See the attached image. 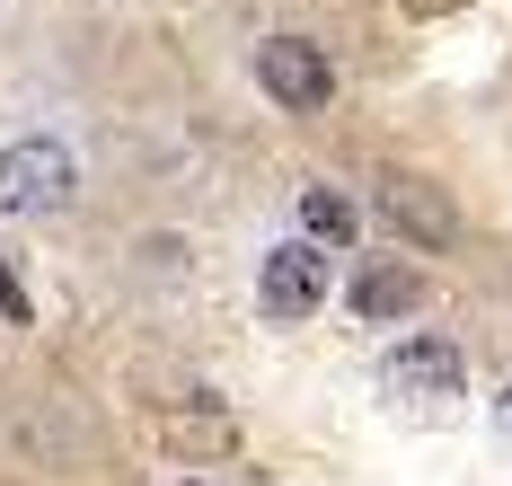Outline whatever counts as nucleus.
Instances as JSON below:
<instances>
[{
	"instance_id": "f03ea898",
	"label": "nucleus",
	"mask_w": 512,
	"mask_h": 486,
	"mask_svg": "<svg viewBox=\"0 0 512 486\" xmlns=\"http://www.w3.org/2000/svg\"><path fill=\"white\" fill-rule=\"evenodd\" d=\"M256 89H265L283 115H318L327 98H336L327 45H309V36H265V45H256Z\"/></svg>"
},
{
	"instance_id": "20e7f679",
	"label": "nucleus",
	"mask_w": 512,
	"mask_h": 486,
	"mask_svg": "<svg viewBox=\"0 0 512 486\" xmlns=\"http://www.w3.org/2000/svg\"><path fill=\"white\" fill-rule=\"evenodd\" d=\"M380 389H389V398H415V407H442V398L468 389V363H460L451 336H407V345L380 363Z\"/></svg>"
},
{
	"instance_id": "423d86ee",
	"label": "nucleus",
	"mask_w": 512,
	"mask_h": 486,
	"mask_svg": "<svg viewBox=\"0 0 512 486\" xmlns=\"http://www.w3.org/2000/svg\"><path fill=\"white\" fill-rule=\"evenodd\" d=\"M415 301H424V274H415V266H362V274H354V310H362L371 327L407 319Z\"/></svg>"
},
{
	"instance_id": "6e6552de",
	"label": "nucleus",
	"mask_w": 512,
	"mask_h": 486,
	"mask_svg": "<svg viewBox=\"0 0 512 486\" xmlns=\"http://www.w3.org/2000/svg\"><path fill=\"white\" fill-rule=\"evenodd\" d=\"M0 327H27V292H18V274L0 266Z\"/></svg>"
},
{
	"instance_id": "1a4fd4ad",
	"label": "nucleus",
	"mask_w": 512,
	"mask_h": 486,
	"mask_svg": "<svg viewBox=\"0 0 512 486\" xmlns=\"http://www.w3.org/2000/svg\"><path fill=\"white\" fill-rule=\"evenodd\" d=\"M504 425H512V398H504Z\"/></svg>"
},
{
	"instance_id": "0eeeda50",
	"label": "nucleus",
	"mask_w": 512,
	"mask_h": 486,
	"mask_svg": "<svg viewBox=\"0 0 512 486\" xmlns=\"http://www.w3.org/2000/svg\"><path fill=\"white\" fill-rule=\"evenodd\" d=\"M301 221H309V239H327V248L354 239V204H345L336 186H309V195H301Z\"/></svg>"
},
{
	"instance_id": "39448f33",
	"label": "nucleus",
	"mask_w": 512,
	"mask_h": 486,
	"mask_svg": "<svg viewBox=\"0 0 512 486\" xmlns=\"http://www.w3.org/2000/svg\"><path fill=\"white\" fill-rule=\"evenodd\" d=\"M256 301H265V319H309L318 301H327V257L309 248V239H283L265 266H256Z\"/></svg>"
},
{
	"instance_id": "7ed1b4c3",
	"label": "nucleus",
	"mask_w": 512,
	"mask_h": 486,
	"mask_svg": "<svg viewBox=\"0 0 512 486\" xmlns=\"http://www.w3.org/2000/svg\"><path fill=\"white\" fill-rule=\"evenodd\" d=\"M380 221H389L407 248H451V239H460V204H451L433 177H415V168H389V177H380Z\"/></svg>"
},
{
	"instance_id": "f257e3e1",
	"label": "nucleus",
	"mask_w": 512,
	"mask_h": 486,
	"mask_svg": "<svg viewBox=\"0 0 512 486\" xmlns=\"http://www.w3.org/2000/svg\"><path fill=\"white\" fill-rule=\"evenodd\" d=\"M71 186H80V168H71L62 142H9V151H0V213L45 221V213L71 204Z\"/></svg>"
}]
</instances>
